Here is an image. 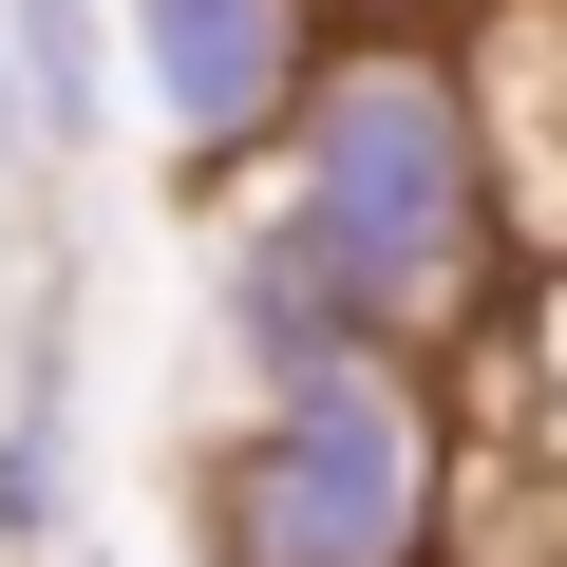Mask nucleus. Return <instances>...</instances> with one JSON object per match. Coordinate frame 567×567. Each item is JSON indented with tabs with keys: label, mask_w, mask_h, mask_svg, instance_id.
<instances>
[{
	"label": "nucleus",
	"mask_w": 567,
	"mask_h": 567,
	"mask_svg": "<svg viewBox=\"0 0 567 567\" xmlns=\"http://www.w3.org/2000/svg\"><path fill=\"white\" fill-rule=\"evenodd\" d=\"M265 189L341 246V284L379 303V341H473L511 303V171H492V95H473V39H322L303 114H284Z\"/></svg>",
	"instance_id": "1"
},
{
	"label": "nucleus",
	"mask_w": 567,
	"mask_h": 567,
	"mask_svg": "<svg viewBox=\"0 0 567 567\" xmlns=\"http://www.w3.org/2000/svg\"><path fill=\"white\" fill-rule=\"evenodd\" d=\"M189 529L208 567H435L454 548V398L416 341L379 360H322L208 435L189 473Z\"/></svg>",
	"instance_id": "2"
},
{
	"label": "nucleus",
	"mask_w": 567,
	"mask_h": 567,
	"mask_svg": "<svg viewBox=\"0 0 567 567\" xmlns=\"http://www.w3.org/2000/svg\"><path fill=\"white\" fill-rule=\"evenodd\" d=\"M114 39H133V133L189 171V189H246L284 152V114H303L322 76V0H114Z\"/></svg>",
	"instance_id": "3"
},
{
	"label": "nucleus",
	"mask_w": 567,
	"mask_h": 567,
	"mask_svg": "<svg viewBox=\"0 0 567 567\" xmlns=\"http://www.w3.org/2000/svg\"><path fill=\"white\" fill-rule=\"evenodd\" d=\"M208 360H227L246 398L322 379V360H379V303L341 284V246L284 208V189H246V208H227V246H208Z\"/></svg>",
	"instance_id": "4"
},
{
	"label": "nucleus",
	"mask_w": 567,
	"mask_h": 567,
	"mask_svg": "<svg viewBox=\"0 0 567 567\" xmlns=\"http://www.w3.org/2000/svg\"><path fill=\"white\" fill-rule=\"evenodd\" d=\"M0 58H20L58 171H95V152L133 133V39H114V0H0Z\"/></svg>",
	"instance_id": "5"
},
{
	"label": "nucleus",
	"mask_w": 567,
	"mask_h": 567,
	"mask_svg": "<svg viewBox=\"0 0 567 567\" xmlns=\"http://www.w3.org/2000/svg\"><path fill=\"white\" fill-rule=\"evenodd\" d=\"M20 171H58V133H39V95H20V58H0V189Z\"/></svg>",
	"instance_id": "6"
},
{
	"label": "nucleus",
	"mask_w": 567,
	"mask_h": 567,
	"mask_svg": "<svg viewBox=\"0 0 567 567\" xmlns=\"http://www.w3.org/2000/svg\"><path fill=\"white\" fill-rule=\"evenodd\" d=\"M58 567H95V548H58Z\"/></svg>",
	"instance_id": "7"
}]
</instances>
